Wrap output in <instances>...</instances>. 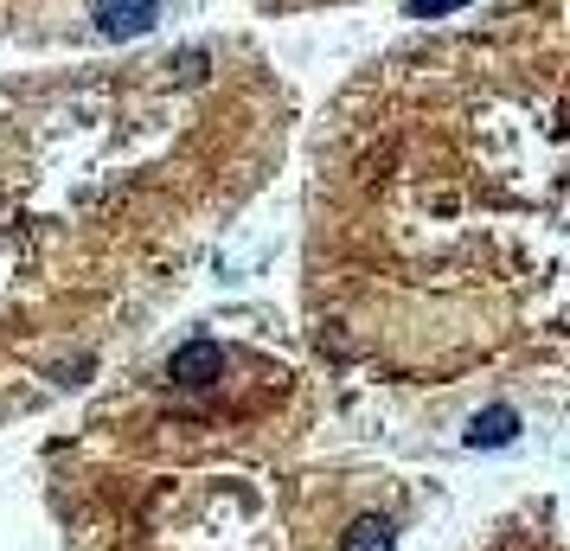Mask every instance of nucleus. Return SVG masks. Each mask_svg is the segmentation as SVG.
I'll list each match as a JSON object with an SVG mask.
<instances>
[{"label": "nucleus", "instance_id": "f257e3e1", "mask_svg": "<svg viewBox=\"0 0 570 551\" xmlns=\"http://www.w3.org/2000/svg\"><path fill=\"white\" fill-rule=\"evenodd\" d=\"M174 385H211V378H225V346H211V340H186L180 353H174V366H167Z\"/></svg>", "mask_w": 570, "mask_h": 551}, {"label": "nucleus", "instance_id": "f03ea898", "mask_svg": "<svg viewBox=\"0 0 570 551\" xmlns=\"http://www.w3.org/2000/svg\"><path fill=\"white\" fill-rule=\"evenodd\" d=\"M96 27H103V39H142L154 27V0H103Z\"/></svg>", "mask_w": 570, "mask_h": 551}, {"label": "nucleus", "instance_id": "7ed1b4c3", "mask_svg": "<svg viewBox=\"0 0 570 551\" xmlns=\"http://www.w3.org/2000/svg\"><path fill=\"white\" fill-rule=\"evenodd\" d=\"M512 436H519V410H507V404L480 410L475 424H468V443H475V449H500V443H512Z\"/></svg>", "mask_w": 570, "mask_h": 551}, {"label": "nucleus", "instance_id": "20e7f679", "mask_svg": "<svg viewBox=\"0 0 570 551\" xmlns=\"http://www.w3.org/2000/svg\"><path fill=\"white\" fill-rule=\"evenodd\" d=\"M397 545V526L379 520V513H365V520L346 526V539H340V551H391Z\"/></svg>", "mask_w": 570, "mask_h": 551}, {"label": "nucleus", "instance_id": "39448f33", "mask_svg": "<svg viewBox=\"0 0 570 551\" xmlns=\"http://www.w3.org/2000/svg\"><path fill=\"white\" fill-rule=\"evenodd\" d=\"M455 7H468V0H411V20H436V13H455Z\"/></svg>", "mask_w": 570, "mask_h": 551}]
</instances>
